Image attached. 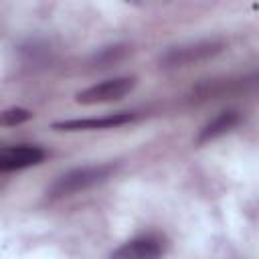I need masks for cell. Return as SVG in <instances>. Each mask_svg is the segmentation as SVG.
Wrapping results in <instances>:
<instances>
[{"mask_svg":"<svg viewBox=\"0 0 259 259\" xmlns=\"http://www.w3.org/2000/svg\"><path fill=\"white\" fill-rule=\"evenodd\" d=\"M162 253H164V247H162L160 239L146 235V237H138L134 241L123 243L111 255L123 257V259H152V257H160Z\"/></svg>","mask_w":259,"mask_h":259,"instance_id":"6","label":"cell"},{"mask_svg":"<svg viewBox=\"0 0 259 259\" xmlns=\"http://www.w3.org/2000/svg\"><path fill=\"white\" fill-rule=\"evenodd\" d=\"M134 121V113H113L105 117H87V119H67L53 123V130L59 132H81V130H109Z\"/></svg>","mask_w":259,"mask_h":259,"instance_id":"5","label":"cell"},{"mask_svg":"<svg viewBox=\"0 0 259 259\" xmlns=\"http://www.w3.org/2000/svg\"><path fill=\"white\" fill-rule=\"evenodd\" d=\"M45 150L30 144H18V146H6L0 150V170L12 172L22 170L28 166H36L45 160Z\"/></svg>","mask_w":259,"mask_h":259,"instance_id":"4","label":"cell"},{"mask_svg":"<svg viewBox=\"0 0 259 259\" xmlns=\"http://www.w3.org/2000/svg\"><path fill=\"white\" fill-rule=\"evenodd\" d=\"M239 119H241V115H239V111H235V109H229V111L219 113L214 119H210V121L200 130L196 142H198V144H204V142H210V140H214V138L227 134L229 130H233V127L239 123Z\"/></svg>","mask_w":259,"mask_h":259,"instance_id":"7","label":"cell"},{"mask_svg":"<svg viewBox=\"0 0 259 259\" xmlns=\"http://www.w3.org/2000/svg\"><path fill=\"white\" fill-rule=\"evenodd\" d=\"M136 87V77H115L91 85L77 93V103L81 105H95V103H109L125 97Z\"/></svg>","mask_w":259,"mask_h":259,"instance_id":"3","label":"cell"},{"mask_svg":"<svg viewBox=\"0 0 259 259\" xmlns=\"http://www.w3.org/2000/svg\"><path fill=\"white\" fill-rule=\"evenodd\" d=\"M32 117V113L24 107H12V109H6L0 117V123L2 125H18V123H24Z\"/></svg>","mask_w":259,"mask_h":259,"instance_id":"8","label":"cell"},{"mask_svg":"<svg viewBox=\"0 0 259 259\" xmlns=\"http://www.w3.org/2000/svg\"><path fill=\"white\" fill-rule=\"evenodd\" d=\"M115 170V166L111 164H99V166H83V168H75L63 176H59L49 194L53 198H61V196H71L75 192L87 190L99 182H103L105 178H109V174Z\"/></svg>","mask_w":259,"mask_h":259,"instance_id":"1","label":"cell"},{"mask_svg":"<svg viewBox=\"0 0 259 259\" xmlns=\"http://www.w3.org/2000/svg\"><path fill=\"white\" fill-rule=\"evenodd\" d=\"M223 40H198V42H190V45H182V47H172L164 53V57L160 59L162 67H186L198 61H204L217 53L223 51Z\"/></svg>","mask_w":259,"mask_h":259,"instance_id":"2","label":"cell"},{"mask_svg":"<svg viewBox=\"0 0 259 259\" xmlns=\"http://www.w3.org/2000/svg\"><path fill=\"white\" fill-rule=\"evenodd\" d=\"M123 55H125V47H109V49H103V51L95 57V61H97L99 65H111V63L119 61Z\"/></svg>","mask_w":259,"mask_h":259,"instance_id":"9","label":"cell"},{"mask_svg":"<svg viewBox=\"0 0 259 259\" xmlns=\"http://www.w3.org/2000/svg\"><path fill=\"white\" fill-rule=\"evenodd\" d=\"M127 2H144V0H127Z\"/></svg>","mask_w":259,"mask_h":259,"instance_id":"10","label":"cell"}]
</instances>
